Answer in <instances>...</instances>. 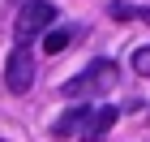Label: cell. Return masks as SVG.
<instances>
[{
	"label": "cell",
	"instance_id": "30bf717a",
	"mask_svg": "<svg viewBox=\"0 0 150 142\" xmlns=\"http://www.w3.org/2000/svg\"><path fill=\"white\" fill-rule=\"evenodd\" d=\"M133 22H146L150 26V9H133Z\"/></svg>",
	"mask_w": 150,
	"mask_h": 142
},
{
	"label": "cell",
	"instance_id": "8992f818",
	"mask_svg": "<svg viewBox=\"0 0 150 142\" xmlns=\"http://www.w3.org/2000/svg\"><path fill=\"white\" fill-rule=\"evenodd\" d=\"M69 43H73V30H43V52L47 56H60Z\"/></svg>",
	"mask_w": 150,
	"mask_h": 142
},
{
	"label": "cell",
	"instance_id": "3957f363",
	"mask_svg": "<svg viewBox=\"0 0 150 142\" xmlns=\"http://www.w3.org/2000/svg\"><path fill=\"white\" fill-rule=\"evenodd\" d=\"M116 116H120L116 108H90V121L81 125V142H99V138L116 125Z\"/></svg>",
	"mask_w": 150,
	"mask_h": 142
},
{
	"label": "cell",
	"instance_id": "ba28073f",
	"mask_svg": "<svg viewBox=\"0 0 150 142\" xmlns=\"http://www.w3.org/2000/svg\"><path fill=\"white\" fill-rule=\"evenodd\" d=\"M133 73H142V78H150V43L133 52Z\"/></svg>",
	"mask_w": 150,
	"mask_h": 142
},
{
	"label": "cell",
	"instance_id": "6da1fadb",
	"mask_svg": "<svg viewBox=\"0 0 150 142\" xmlns=\"http://www.w3.org/2000/svg\"><path fill=\"white\" fill-rule=\"evenodd\" d=\"M56 22V4L52 0H26L22 13H17V22H13V30H17V43H30L35 35H43L47 26Z\"/></svg>",
	"mask_w": 150,
	"mask_h": 142
},
{
	"label": "cell",
	"instance_id": "52a82bcc",
	"mask_svg": "<svg viewBox=\"0 0 150 142\" xmlns=\"http://www.w3.org/2000/svg\"><path fill=\"white\" fill-rule=\"evenodd\" d=\"M60 95H64V99H86V95H94L90 73H77V78H69V82L60 86Z\"/></svg>",
	"mask_w": 150,
	"mask_h": 142
},
{
	"label": "cell",
	"instance_id": "277c9868",
	"mask_svg": "<svg viewBox=\"0 0 150 142\" xmlns=\"http://www.w3.org/2000/svg\"><path fill=\"white\" fill-rule=\"evenodd\" d=\"M90 86H94V95H107V91H116V78H120V69H116V60H94L90 69Z\"/></svg>",
	"mask_w": 150,
	"mask_h": 142
},
{
	"label": "cell",
	"instance_id": "7a4b0ae2",
	"mask_svg": "<svg viewBox=\"0 0 150 142\" xmlns=\"http://www.w3.org/2000/svg\"><path fill=\"white\" fill-rule=\"evenodd\" d=\"M4 86H9L13 95H26L35 86V56H30L26 43H17L9 52V60H4Z\"/></svg>",
	"mask_w": 150,
	"mask_h": 142
},
{
	"label": "cell",
	"instance_id": "9c48e42d",
	"mask_svg": "<svg viewBox=\"0 0 150 142\" xmlns=\"http://www.w3.org/2000/svg\"><path fill=\"white\" fill-rule=\"evenodd\" d=\"M107 13H112V22H133V4H120V0H116Z\"/></svg>",
	"mask_w": 150,
	"mask_h": 142
},
{
	"label": "cell",
	"instance_id": "5b68a950",
	"mask_svg": "<svg viewBox=\"0 0 150 142\" xmlns=\"http://www.w3.org/2000/svg\"><path fill=\"white\" fill-rule=\"evenodd\" d=\"M86 121H90V103L69 108V112H64V116L52 125V133H56V138H73V133H81V125H86Z\"/></svg>",
	"mask_w": 150,
	"mask_h": 142
}]
</instances>
